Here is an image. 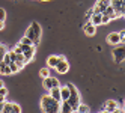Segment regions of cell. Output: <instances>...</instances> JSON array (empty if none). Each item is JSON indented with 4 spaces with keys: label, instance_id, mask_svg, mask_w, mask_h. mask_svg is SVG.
Listing matches in <instances>:
<instances>
[{
    "label": "cell",
    "instance_id": "cell-15",
    "mask_svg": "<svg viewBox=\"0 0 125 113\" xmlns=\"http://www.w3.org/2000/svg\"><path fill=\"white\" fill-rule=\"evenodd\" d=\"M57 62H59V56H56V54L48 56V59H47V66L54 69V66L57 65Z\"/></svg>",
    "mask_w": 125,
    "mask_h": 113
},
{
    "label": "cell",
    "instance_id": "cell-5",
    "mask_svg": "<svg viewBox=\"0 0 125 113\" xmlns=\"http://www.w3.org/2000/svg\"><path fill=\"white\" fill-rule=\"evenodd\" d=\"M3 113H20L21 112V106L17 103H8L5 101L3 103Z\"/></svg>",
    "mask_w": 125,
    "mask_h": 113
},
{
    "label": "cell",
    "instance_id": "cell-13",
    "mask_svg": "<svg viewBox=\"0 0 125 113\" xmlns=\"http://www.w3.org/2000/svg\"><path fill=\"white\" fill-rule=\"evenodd\" d=\"M50 97L51 98H54L56 101H62V98H60V86H56V88H51L50 89Z\"/></svg>",
    "mask_w": 125,
    "mask_h": 113
},
{
    "label": "cell",
    "instance_id": "cell-18",
    "mask_svg": "<svg viewBox=\"0 0 125 113\" xmlns=\"http://www.w3.org/2000/svg\"><path fill=\"white\" fill-rule=\"evenodd\" d=\"M103 14H105V15H109V17H110L112 20H116V18H118V15H116L115 9H113V8H112L110 5H109V6H107L105 9H104V12H103Z\"/></svg>",
    "mask_w": 125,
    "mask_h": 113
},
{
    "label": "cell",
    "instance_id": "cell-29",
    "mask_svg": "<svg viewBox=\"0 0 125 113\" xmlns=\"http://www.w3.org/2000/svg\"><path fill=\"white\" fill-rule=\"evenodd\" d=\"M94 14V9H92V8H91V9H89L86 14H84V17H86V20H89V18H91V15Z\"/></svg>",
    "mask_w": 125,
    "mask_h": 113
},
{
    "label": "cell",
    "instance_id": "cell-20",
    "mask_svg": "<svg viewBox=\"0 0 125 113\" xmlns=\"http://www.w3.org/2000/svg\"><path fill=\"white\" fill-rule=\"evenodd\" d=\"M39 75H41V79H45V77L50 75V68L48 66H44L39 69Z\"/></svg>",
    "mask_w": 125,
    "mask_h": 113
},
{
    "label": "cell",
    "instance_id": "cell-9",
    "mask_svg": "<svg viewBox=\"0 0 125 113\" xmlns=\"http://www.w3.org/2000/svg\"><path fill=\"white\" fill-rule=\"evenodd\" d=\"M35 51H36V47H35V45H29L27 48L23 51V56H24V59H26V62H27V63L30 62V60H33Z\"/></svg>",
    "mask_w": 125,
    "mask_h": 113
},
{
    "label": "cell",
    "instance_id": "cell-24",
    "mask_svg": "<svg viewBox=\"0 0 125 113\" xmlns=\"http://www.w3.org/2000/svg\"><path fill=\"white\" fill-rule=\"evenodd\" d=\"M6 51H8V50H6V47H5L3 44H0V60L3 59V56H5V53H6Z\"/></svg>",
    "mask_w": 125,
    "mask_h": 113
},
{
    "label": "cell",
    "instance_id": "cell-2",
    "mask_svg": "<svg viewBox=\"0 0 125 113\" xmlns=\"http://www.w3.org/2000/svg\"><path fill=\"white\" fill-rule=\"evenodd\" d=\"M26 36L27 38H30L32 41H33V45L36 47L38 44H39V41H41V36H42V29H41V26H39V23H32L30 26H29V29L26 30Z\"/></svg>",
    "mask_w": 125,
    "mask_h": 113
},
{
    "label": "cell",
    "instance_id": "cell-32",
    "mask_svg": "<svg viewBox=\"0 0 125 113\" xmlns=\"http://www.w3.org/2000/svg\"><path fill=\"white\" fill-rule=\"evenodd\" d=\"M3 110V103H0V112Z\"/></svg>",
    "mask_w": 125,
    "mask_h": 113
},
{
    "label": "cell",
    "instance_id": "cell-26",
    "mask_svg": "<svg viewBox=\"0 0 125 113\" xmlns=\"http://www.w3.org/2000/svg\"><path fill=\"white\" fill-rule=\"evenodd\" d=\"M119 39H121V44H125V29L119 32Z\"/></svg>",
    "mask_w": 125,
    "mask_h": 113
},
{
    "label": "cell",
    "instance_id": "cell-10",
    "mask_svg": "<svg viewBox=\"0 0 125 113\" xmlns=\"http://www.w3.org/2000/svg\"><path fill=\"white\" fill-rule=\"evenodd\" d=\"M83 32L87 35V36H94V35L96 33V26H94L91 21L87 20V23L83 26Z\"/></svg>",
    "mask_w": 125,
    "mask_h": 113
},
{
    "label": "cell",
    "instance_id": "cell-28",
    "mask_svg": "<svg viewBox=\"0 0 125 113\" xmlns=\"http://www.w3.org/2000/svg\"><path fill=\"white\" fill-rule=\"evenodd\" d=\"M8 92H9V91H8V88H6V86H2V88H0V95H5V97H6V95H8Z\"/></svg>",
    "mask_w": 125,
    "mask_h": 113
},
{
    "label": "cell",
    "instance_id": "cell-7",
    "mask_svg": "<svg viewBox=\"0 0 125 113\" xmlns=\"http://www.w3.org/2000/svg\"><path fill=\"white\" fill-rule=\"evenodd\" d=\"M110 5V0H96V3H95V6L92 8L94 9V12H104V9L107 6Z\"/></svg>",
    "mask_w": 125,
    "mask_h": 113
},
{
    "label": "cell",
    "instance_id": "cell-33",
    "mask_svg": "<svg viewBox=\"0 0 125 113\" xmlns=\"http://www.w3.org/2000/svg\"><path fill=\"white\" fill-rule=\"evenodd\" d=\"M2 86H5V83H3V80H0V88H2Z\"/></svg>",
    "mask_w": 125,
    "mask_h": 113
},
{
    "label": "cell",
    "instance_id": "cell-27",
    "mask_svg": "<svg viewBox=\"0 0 125 113\" xmlns=\"http://www.w3.org/2000/svg\"><path fill=\"white\" fill-rule=\"evenodd\" d=\"M110 21H112L110 17H109V15H105V14H103V24H109Z\"/></svg>",
    "mask_w": 125,
    "mask_h": 113
},
{
    "label": "cell",
    "instance_id": "cell-8",
    "mask_svg": "<svg viewBox=\"0 0 125 113\" xmlns=\"http://www.w3.org/2000/svg\"><path fill=\"white\" fill-rule=\"evenodd\" d=\"M107 42L110 45H119L121 39H119V32H110L107 35Z\"/></svg>",
    "mask_w": 125,
    "mask_h": 113
},
{
    "label": "cell",
    "instance_id": "cell-12",
    "mask_svg": "<svg viewBox=\"0 0 125 113\" xmlns=\"http://www.w3.org/2000/svg\"><path fill=\"white\" fill-rule=\"evenodd\" d=\"M113 56H115V60L116 62H122L125 60V48H118L113 51Z\"/></svg>",
    "mask_w": 125,
    "mask_h": 113
},
{
    "label": "cell",
    "instance_id": "cell-31",
    "mask_svg": "<svg viewBox=\"0 0 125 113\" xmlns=\"http://www.w3.org/2000/svg\"><path fill=\"white\" fill-rule=\"evenodd\" d=\"M5 29V21H0V30Z\"/></svg>",
    "mask_w": 125,
    "mask_h": 113
},
{
    "label": "cell",
    "instance_id": "cell-22",
    "mask_svg": "<svg viewBox=\"0 0 125 113\" xmlns=\"http://www.w3.org/2000/svg\"><path fill=\"white\" fill-rule=\"evenodd\" d=\"M9 69H11V74H17V72L21 71V69L18 68V65H17L15 62H11V63H9Z\"/></svg>",
    "mask_w": 125,
    "mask_h": 113
},
{
    "label": "cell",
    "instance_id": "cell-19",
    "mask_svg": "<svg viewBox=\"0 0 125 113\" xmlns=\"http://www.w3.org/2000/svg\"><path fill=\"white\" fill-rule=\"evenodd\" d=\"M29 45H26V44H21V42H18V44H17L15 45V48H14V51H15V53L17 54H20V53H23V51L26 50V48H27Z\"/></svg>",
    "mask_w": 125,
    "mask_h": 113
},
{
    "label": "cell",
    "instance_id": "cell-4",
    "mask_svg": "<svg viewBox=\"0 0 125 113\" xmlns=\"http://www.w3.org/2000/svg\"><path fill=\"white\" fill-rule=\"evenodd\" d=\"M42 86H44V89H47L50 91L51 88H56V86H60V82L57 80V77H45V79H42Z\"/></svg>",
    "mask_w": 125,
    "mask_h": 113
},
{
    "label": "cell",
    "instance_id": "cell-6",
    "mask_svg": "<svg viewBox=\"0 0 125 113\" xmlns=\"http://www.w3.org/2000/svg\"><path fill=\"white\" fill-rule=\"evenodd\" d=\"M101 110H103V112H110V113L118 112V110H119V104H118V101H115V100H107V101L104 103V106H103Z\"/></svg>",
    "mask_w": 125,
    "mask_h": 113
},
{
    "label": "cell",
    "instance_id": "cell-17",
    "mask_svg": "<svg viewBox=\"0 0 125 113\" xmlns=\"http://www.w3.org/2000/svg\"><path fill=\"white\" fill-rule=\"evenodd\" d=\"M60 112L62 113H73V109H71L68 101H60Z\"/></svg>",
    "mask_w": 125,
    "mask_h": 113
},
{
    "label": "cell",
    "instance_id": "cell-35",
    "mask_svg": "<svg viewBox=\"0 0 125 113\" xmlns=\"http://www.w3.org/2000/svg\"><path fill=\"white\" fill-rule=\"evenodd\" d=\"M122 2H124V3H125V0H122Z\"/></svg>",
    "mask_w": 125,
    "mask_h": 113
},
{
    "label": "cell",
    "instance_id": "cell-1",
    "mask_svg": "<svg viewBox=\"0 0 125 113\" xmlns=\"http://www.w3.org/2000/svg\"><path fill=\"white\" fill-rule=\"evenodd\" d=\"M41 109L42 112H47V113H57L60 112V103L56 101L54 98H51L48 93L41 98Z\"/></svg>",
    "mask_w": 125,
    "mask_h": 113
},
{
    "label": "cell",
    "instance_id": "cell-23",
    "mask_svg": "<svg viewBox=\"0 0 125 113\" xmlns=\"http://www.w3.org/2000/svg\"><path fill=\"white\" fill-rule=\"evenodd\" d=\"M21 44H26V45H33V41L30 39V38H27V36H26V35H24V36L21 38Z\"/></svg>",
    "mask_w": 125,
    "mask_h": 113
},
{
    "label": "cell",
    "instance_id": "cell-16",
    "mask_svg": "<svg viewBox=\"0 0 125 113\" xmlns=\"http://www.w3.org/2000/svg\"><path fill=\"white\" fill-rule=\"evenodd\" d=\"M14 62H15L17 65H18V68H20V69H23V68L26 66V63H27V62H26V59H24V56H23V53L17 54V57H15Z\"/></svg>",
    "mask_w": 125,
    "mask_h": 113
},
{
    "label": "cell",
    "instance_id": "cell-14",
    "mask_svg": "<svg viewBox=\"0 0 125 113\" xmlns=\"http://www.w3.org/2000/svg\"><path fill=\"white\" fill-rule=\"evenodd\" d=\"M69 95H71V91H69L68 86H66V84H65V86H60V98H62V101L68 100Z\"/></svg>",
    "mask_w": 125,
    "mask_h": 113
},
{
    "label": "cell",
    "instance_id": "cell-25",
    "mask_svg": "<svg viewBox=\"0 0 125 113\" xmlns=\"http://www.w3.org/2000/svg\"><path fill=\"white\" fill-rule=\"evenodd\" d=\"M6 20V11L3 8H0V21H5Z\"/></svg>",
    "mask_w": 125,
    "mask_h": 113
},
{
    "label": "cell",
    "instance_id": "cell-3",
    "mask_svg": "<svg viewBox=\"0 0 125 113\" xmlns=\"http://www.w3.org/2000/svg\"><path fill=\"white\" fill-rule=\"evenodd\" d=\"M54 69H56L59 74H66V72L69 71V62L66 60L65 56H59V62H57V65L54 66Z\"/></svg>",
    "mask_w": 125,
    "mask_h": 113
},
{
    "label": "cell",
    "instance_id": "cell-11",
    "mask_svg": "<svg viewBox=\"0 0 125 113\" xmlns=\"http://www.w3.org/2000/svg\"><path fill=\"white\" fill-rule=\"evenodd\" d=\"M89 21H91L94 26H101L103 24V14L101 12H94L92 15H91V18H89Z\"/></svg>",
    "mask_w": 125,
    "mask_h": 113
},
{
    "label": "cell",
    "instance_id": "cell-21",
    "mask_svg": "<svg viewBox=\"0 0 125 113\" xmlns=\"http://www.w3.org/2000/svg\"><path fill=\"white\" fill-rule=\"evenodd\" d=\"M77 112H78V113H89V112H91V109H89L86 104H82V103H80L78 107H77Z\"/></svg>",
    "mask_w": 125,
    "mask_h": 113
},
{
    "label": "cell",
    "instance_id": "cell-30",
    "mask_svg": "<svg viewBox=\"0 0 125 113\" xmlns=\"http://www.w3.org/2000/svg\"><path fill=\"white\" fill-rule=\"evenodd\" d=\"M6 101V97L5 95H0V103H5Z\"/></svg>",
    "mask_w": 125,
    "mask_h": 113
},
{
    "label": "cell",
    "instance_id": "cell-34",
    "mask_svg": "<svg viewBox=\"0 0 125 113\" xmlns=\"http://www.w3.org/2000/svg\"><path fill=\"white\" fill-rule=\"evenodd\" d=\"M122 110H125V103H124V109H122Z\"/></svg>",
    "mask_w": 125,
    "mask_h": 113
}]
</instances>
